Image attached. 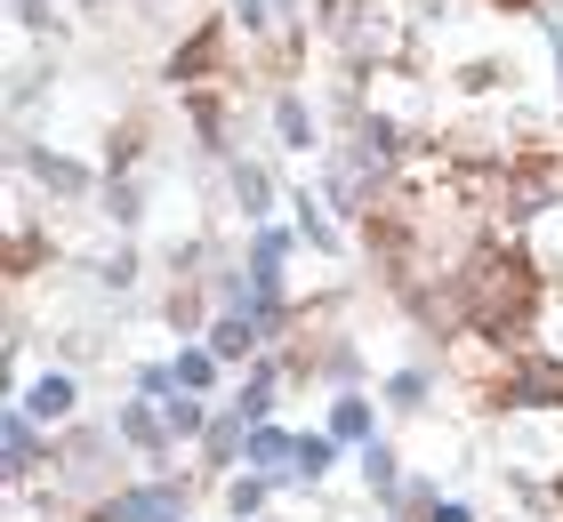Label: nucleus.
<instances>
[{
  "instance_id": "obj_18",
  "label": "nucleus",
  "mask_w": 563,
  "mask_h": 522,
  "mask_svg": "<svg viewBox=\"0 0 563 522\" xmlns=\"http://www.w3.org/2000/svg\"><path fill=\"white\" fill-rule=\"evenodd\" d=\"M266 499H274V475H242V482H234V490H225V507H234V514H242V522H250V514H258V507H266Z\"/></svg>"
},
{
  "instance_id": "obj_22",
  "label": "nucleus",
  "mask_w": 563,
  "mask_h": 522,
  "mask_svg": "<svg viewBox=\"0 0 563 522\" xmlns=\"http://www.w3.org/2000/svg\"><path fill=\"white\" fill-rule=\"evenodd\" d=\"M555 499H563V482H555Z\"/></svg>"
},
{
  "instance_id": "obj_17",
  "label": "nucleus",
  "mask_w": 563,
  "mask_h": 522,
  "mask_svg": "<svg viewBox=\"0 0 563 522\" xmlns=\"http://www.w3.org/2000/svg\"><path fill=\"white\" fill-rule=\"evenodd\" d=\"M298 0H234V16L250 24V33H274V24H290Z\"/></svg>"
},
{
  "instance_id": "obj_6",
  "label": "nucleus",
  "mask_w": 563,
  "mask_h": 522,
  "mask_svg": "<svg viewBox=\"0 0 563 522\" xmlns=\"http://www.w3.org/2000/svg\"><path fill=\"white\" fill-rule=\"evenodd\" d=\"M0 442H9V482H24V475L41 466V434H33V418L9 410V418H0Z\"/></svg>"
},
{
  "instance_id": "obj_12",
  "label": "nucleus",
  "mask_w": 563,
  "mask_h": 522,
  "mask_svg": "<svg viewBox=\"0 0 563 522\" xmlns=\"http://www.w3.org/2000/svg\"><path fill=\"white\" fill-rule=\"evenodd\" d=\"M274 129H282V145H314V113H306V97H274Z\"/></svg>"
},
{
  "instance_id": "obj_4",
  "label": "nucleus",
  "mask_w": 563,
  "mask_h": 522,
  "mask_svg": "<svg viewBox=\"0 0 563 522\" xmlns=\"http://www.w3.org/2000/svg\"><path fill=\"white\" fill-rule=\"evenodd\" d=\"M73 402H81L73 370H41V378H33V395H24V418H73Z\"/></svg>"
},
{
  "instance_id": "obj_19",
  "label": "nucleus",
  "mask_w": 563,
  "mask_h": 522,
  "mask_svg": "<svg viewBox=\"0 0 563 522\" xmlns=\"http://www.w3.org/2000/svg\"><path fill=\"white\" fill-rule=\"evenodd\" d=\"M387 402L395 410H427V370H395L387 378Z\"/></svg>"
},
{
  "instance_id": "obj_8",
  "label": "nucleus",
  "mask_w": 563,
  "mask_h": 522,
  "mask_svg": "<svg viewBox=\"0 0 563 522\" xmlns=\"http://www.w3.org/2000/svg\"><path fill=\"white\" fill-rule=\"evenodd\" d=\"M274 466H298V442L282 426H250V475H274Z\"/></svg>"
},
{
  "instance_id": "obj_7",
  "label": "nucleus",
  "mask_w": 563,
  "mask_h": 522,
  "mask_svg": "<svg viewBox=\"0 0 563 522\" xmlns=\"http://www.w3.org/2000/svg\"><path fill=\"white\" fill-rule=\"evenodd\" d=\"M274 386H282V378H274V362H258V370H250V378L234 386V418H250V426H266V410L282 402Z\"/></svg>"
},
{
  "instance_id": "obj_1",
  "label": "nucleus",
  "mask_w": 563,
  "mask_h": 522,
  "mask_svg": "<svg viewBox=\"0 0 563 522\" xmlns=\"http://www.w3.org/2000/svg\"><path fill=\"white\" fill-rule=\"evenodd\" d=\"M459 313L467 330H483L492 346H523L531 313H540V266L523 249H475L459 266Z\"/></svg>"
},
{
  "instance_id": "obj_11",
  "label": "nucleus",
  "mask_w": 563,
  "mask_h": 522,
  "mask_svg": "<svg viewBox=\"0 0 563 522\" xmlns=\"http://www.w3.org/2000/svg\"><path fill=\"white\" fill-rule=\"evenodd\" d=\"M330 434H339V442H378L371 434V402L363 395H339V402H330Z\"/></svg>"
},
{
  "instance_id": "obj_5",
  "label": "nucleus",
  "mask_w": 563,
  "mask_h": 522,
  "mask_svg": "<svg viewBox=\"0 0 563 522\" xmlns=\"http://www.w3.org/2000/svg\"><path fill=\"white\" fill-rule=\"evenodd\" d=\"M24 169H33L48 193H65V201H81V193H89V169H81V162H65V153H41V145H33V153H24Z\"/></svg>"
},
{
  "instance_id": "obj_3",
  "label": "nucleus",
  "mask_w": 563,
  "mask_h": 522,
  "mask_svg": "<svg viewBox=\"0 0 563 522\" xmlns=\"http://www.w3.org/2000/svg\"><path fill=\"white\" fill-rule=\"evenodd\" d=\"M186 507H194V482H137V490L97 499L89 522H186Z\"/></svg>"
},
{
  "instance_id": "obj_20",
  "label": "nucleus",
  "mask_w": 563,
  "mask_h": 522,
  "mask_svg": "<svg viewBox=\"0 0 563 522\" xmlns=\"http://www.w3.org/2000/svg\"><path fill=\"white\" fill-rule=\"evenodd\" d=\"M137 186H130V177H113V186H106V218H121V225H137Z\"/></svg>"
},
{
  "instance_id": "obj_16",
  "label": "nucleus",
  "mask_w": 563,
  "mask_h": 522,
  "mask_svg": "<svg viewBox=\"0 0 563 522\" xmlns=\"http://www.w3.org/2000/svg\"><path fill=\"white\" fill-rule=\"evenodd\" d=\"M162 418H169V442L210 434V418H201V402H194V395H169V402H162Z\"/></svg>"
},
{
  "instance_id": "obj_14",
  "label": "nucleus",
  "mask_w": 563,
  "mask_h": 522,
  "mask_svg": "<svg viewBox=\"0 0 563 522\" xmlns=\"http://www.w3.org/2000/svg\"><path fill=\"white\" fill-rule=\"evenodd\" d=\"M330 466H339V434H306L298 442V482H322Z\"/></svg>"
},
{
  "instance_id": "obj_13",
  "label": "nucleus",
  "mask_w": 563,
  "mask_h": 522,
  "mask_svg": "<svg viewBox=\"0 0 563 522\" xmlns=\"http://www.w3.org/2000/svg\"><path fill=\"white\" fill-rule=\"evenodd\" d=\"M234 193H242V218H266V209H274V177L258 162H242L234 169Z\"/></svg>"
},
{
  "instance_id": "obj_2",
  "label": "nucleus",
  "mask_w": 563,
  "mask_h": 522,
  "mask_svg": "<svg viewBox=\"0 0 563 522\" xmlns=\"http://www.w3.org/2000/svg\"><path fill=\"white\" fill-rule=\"evenodd\" d=\"M492 402L499 410H563V362L555 354H516L492 378Z\"/></svg>"
},
{
  "instance_id": "obj_15",
  "label": "nucleus",
  "mask_w": 563,
  "mask_h": 522,
  "mask_svg": "<svg viewBox=\"0 0 563 522\" xmlns=\"http://www.w3.org/2000/svg\"><path fill=\"white\" fill-rule=\"evenodd\" d=\"M169 370H177V386H186V395H201V386L218 378V354H210V346H177Z\"/></svg>"
},
{
  "instance_id": "obj_21",
  "label": "nucleus",
  "mask_w": 563,
  "mask_h": 522,
  "mask_svg": "<svg viewBox=\"0 0 563 522\" xmlns=\"http://www.w3.org/2000/svg\"><path fill=\"white\" fill-rule=\"evenodd\" d=\"M427 522H475V514L459 507V499H434V507H427Z\"/></svg>"
},
{
  "instance_id": "obj_9",
  "label": "nucleus",
  "mask_w": 563,
  "mask_h": 522,
  "mask_svg": "<svg viewBox=\"0 0 563 522\" xmlns=\"http://www.w3.org/2000/svg\"><path fill=\"white\" fill-rule=\"evenodd\" d=\"M210 65H218V24H201V33L169 57V73H177V81H210Z\"/></svg>"
},
{
  "instance_id": "obj_10",
  "label": "nucleus",
  "mask_w": 563,
  "mask_h": 522,
  "mask_svg": "<svg viewBox=\"0 0 563 522\" xmlns=\"http://www.w3.org/2000/svg\"><path fill=\"white\" fill-rule=\"evenodd\" d=\"M363 482L378 490V499H395V490H402V466H395V442H363Z\"/></svg>"
}]
</instances>
